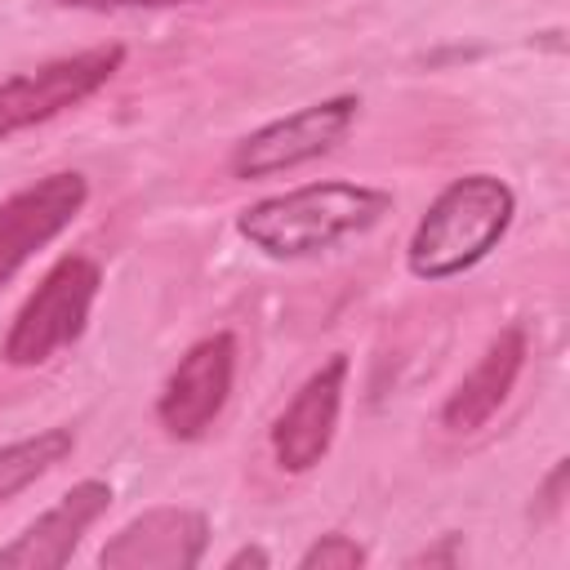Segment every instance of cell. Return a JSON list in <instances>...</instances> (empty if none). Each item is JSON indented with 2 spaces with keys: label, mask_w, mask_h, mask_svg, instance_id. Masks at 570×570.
Returning <instances> with one entry per match:
<instances>
[{
  "label": "cell",
  "mask_w": 570,
  "mask_h": 570,
  "mask_svg": "<svg viewBox=\"0 0 570 570\" xmlns=\"http://www.w3.org/2000/svg\"><path fill=\"white\" fill-rule=\"evenodd\" d=\"M67 9H165V4H191V0H58Z\"/></svg>",
  "instance_id": "15"
},
{
  "label": "cell",
  "mask_w": 570,
  "mask_h": 570,
  "mask_svg": "<svg viewBox=\"0 0 570 570\" xmlns=\"http://www.w3.org/2000/svg\"><path fill=\"white\" fill-rule=\"evenodd\" d=\"M298 566H303V570H356V566H365V548H361L352 534L330 530V534H321V539L298 557Z\"/></svg>",
  "instance_id": "13"
},
{
  "label": "cell",
  "mask_w": 570,
  "mask_h": 570,
  "mask_svg": "<svg viewBox=\"0 0 570 570\" xmlns=\"http://www.w3.org/2000/svg\"><path fill=\"white\" fill-rule=\"evenodd\" d=\"M517 191L499 174H463L423 209L405 263L419 281H450L476 267L512 227Z\"/></svg>",
  "instance_id": "2"
},
{
  "label": "cell",
  "mask_w": 570,
  "mask_h": 570,
  "mask_svg": "<svg viewBox=\"0 0 570 570\" xmlns=\"http://www.w3.org/2000/svg\"><path fill=\"white\" fill-rule=\"evenodd\" d=\"M561 490H566V459L548 472V481H543V490H539V499H543V512H557L561 508Z\"/></svg>",
  "instance_id": "16"
},
{
  "label": "cell",
  "mask_w": 570,
  "mask_h": 570,
  "mask_svg": "<svg viewBox=\"0 0 570 570\" xmlns=\"http://www.w3.org/2000/svg\"><path fill=\"white\" fill-rule=\"evenodd\" d=\"M98 289H102V267L94 258H85V254L58 258L45 272V281L27 294L18 316L9 321L0 356L18 370H31V365H45L49 356H58L62 347H71L89 325Z\"/></svg>",
  "instance_id": "3"
},
{
  "label": "cell",
  "mask_w": 570,
  "mask_h": 570,
  "mask_svg": "<svg viewBox=\"0 0 570 570\" xmlns=\"http://www.w3.org/2000/svg\"><path fill=\"white\" fill-rule=\"evenodd\" d=\"M111 508V481L85 476L76 481L53 508H45L36 521L22 525L13 543L0 548V566L13 570H62L94 521H102Z\"/></svg>",
  "instance_id": "10"
},
{
  "label": "cell",
  "mask_w": 570,
  "mask_h": 570,
  "mask_svg": "<svg viewBox=\"0 0 570 570\" xmlns=\"http://www.w3.org/2000/svg\"><path fill=\"white\" fill-rule=\"evenodd\" d=\"M85 200H89L85 174L58 169L13 191L0 205V289L27 267V258H36L49 240H58L80 218Z\"/></svg>",
  "instance_id": "7"
},
{
  "label": "cell",
  "mask_w": 570,
  "mask_h": 570,
  "mask_svg": "<svg viewBox=\"0 0 570 570\" xmlns=\"http://www.w3.org/2000/svg\"><path fill=\"white\" fill-rule=\"evenodd\" d=\"M236 334L218 330L196 338L178 365L169 370L160 396H156V423L165 428V436L174 441H200L214 419L223 414L232 383H236Z\"/></svg>",
  "instance_id": "6"
},
{
  "label": "cell",
  "mask_w": 570,
  "mask_h": 570,
  "mask_svg": "<svg viewBox=\"0 0 570 570\" xmlns=\"http://www.w3.org/2000/svg\"><path fill=\"white\" fill-rule=\"evenodd\" d=\"M71 450H76V432L62 428V423L40 428V432L18 436V441H4L0 445V503H9L27 485H36L45 472H53L58 463H67Z\"/></svg>",
  "instance_id": "12"
},
{
  "label": "cell",
  "mask_w": 570,
  "mask_h": 570,
  "mask_svg": "<svg viewBox=\"0 0 570 570\" xmlns=\"http://www.w3.org/2000/svg\"><path fill=\"white\" fill-rule=\"evenodd\" d=\"M209 521L196 508H147L125 521L98 552L107 570H191L205 561Z\"/></svg>",
  "instance_id": "9"
},
{
  "label": "cell",
  "mask_w": 570,
  "mask_h": 570,
  "mask_svg": "<svg viewBox=\"0 0 570 570\" xmlns=\"http://www.w3.org/2000/svg\"><path fill=\"white\" fill-rule=\"evenodd\" d=\"M459 557H463V539L459 534H441V543L414 552L410 566H459Z\"/></svg>",
  "instance_id": "14"
},
{
  "label": "cell",
  "mask_w": 570,
  "mask_h": 570,
  "mask_svg": "<svg viewBox=\"0 0 570 570\" xmlns=\"http://www.w3.org/2000/svg\"><path fill=\"white\" fill-rule=\"evenodd\" d=\"M240 566H272V557L249 543V548H236V552L227 557V570H240Z\"/></svg>",
  "instance_id": "17"
},
{
  "label": "cell",
  "mask_w": 570,
  "mask_h": 570,
  "mask_svg": "<svg viewBox=\"0 0 570 570\" xmlns=\"http://www.w3.org/2000/svg\"><path fill=\"white\" fill-rule=\"evenodd\" d=\"M125 62V45H94L0 80V142L94 98Z\"/></svg>",
  "instance_id": "4"
},
{
  "label": "cell",
  "mask_w": 570,
  "mask_h": 570,
  "mask_svg": "<svg viewBox=\"0 0 570 570\" xmlns=\"http://www.w3.org/2000/svg\"><path fill=\"white\" fill-rule=\"evenodd\" d=\"M383 214H392V191L370 183L325 178L245 205L236 232L267 258H312L352 236H365L370 227L383 223Z\"/></svg>",
  "instance_id": "1"
},
{
  "label": "cell",
  "mask_w": 570,
  "mask_h": 570,
  "mask_svg": "<svg viewBox=\"0 0 570 570\" xmlns=\"http://www.w3.org/2000/svg\"><path fill=\"white\" fill-rule=\"evenodd\" d=\"M525 352H530V338H525V330L521 325H503L490 343H485V352H481V361L454 383V392L445 396V405H441V428L445 432H476V428H485L499 410H503V401H508V392L517 387V379H521V365H525Z\"/></svg>",
  "instance_id": "11"
},
{
  "label": "cell",
  "mask_w": 570,
  "mask_h": 570,
  "mask_svg": "<svg viewBox=\"0 0 570 570\" xmlns=\"http://www.w3.org/2000/svg\"><path fill=\"white\" fill-rule=\"evenodd\" d=\"M343 387H347V356L334 352L325 365H316L303 387L289 396V405L276 414L272 423V459L281 463V472H312L338 432V414H343Z\"/></svg>",
  "instance_id": "8"
},
{
  "label": "cell",
  "mask_w": 570,
  "mask_h": 570,
  "mask_svg": "<svg viewBox=\"0 0 570 570\" xmlns=\"http://www.w3.org/2000/svg\"><path fill=\"white\" fill-rule=\"evenodd\" d=\"M356 111H361V102L352 94H334V98L307 102L281 120H267L263 129L245 134L232 147L227 169H232V178H272V174L298 169L307 160H321L352 134Z\"/></svg>",
  "instance_id": "5"
}]
</instances>
